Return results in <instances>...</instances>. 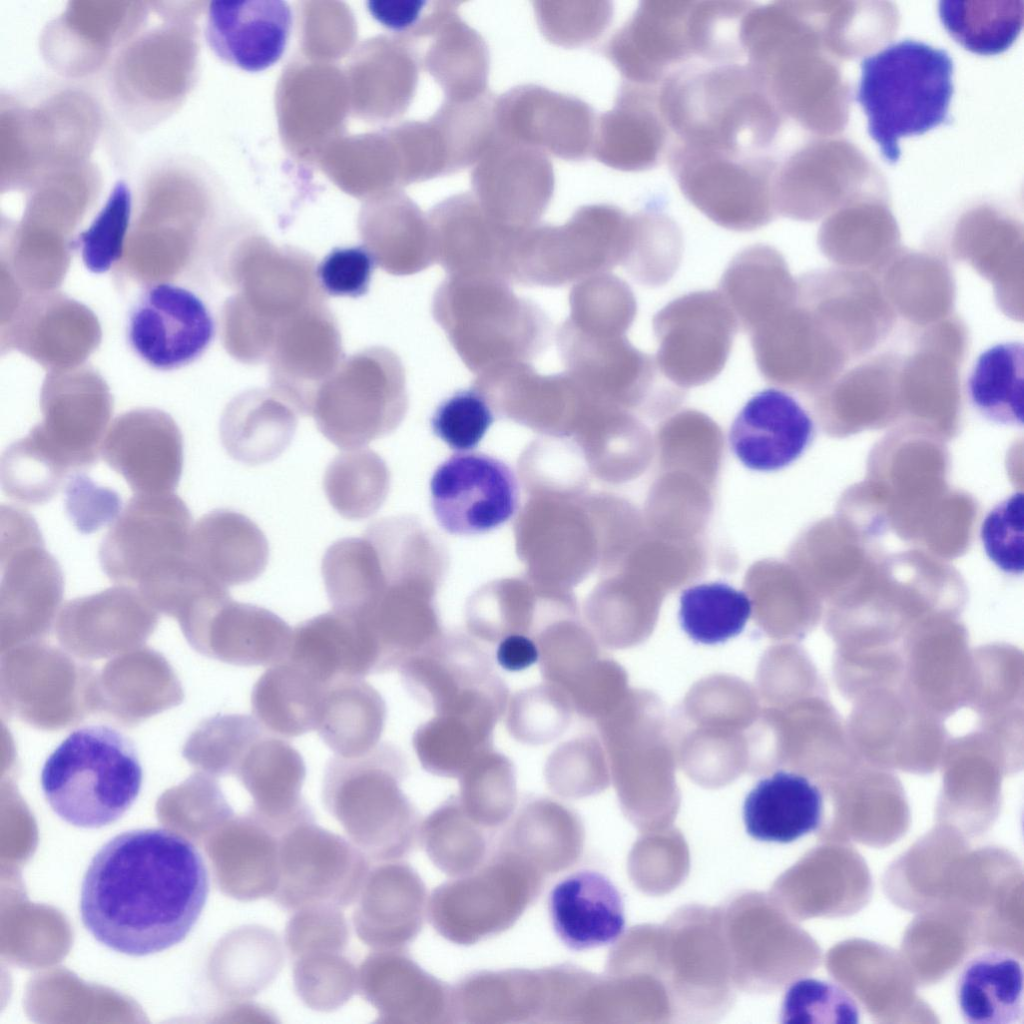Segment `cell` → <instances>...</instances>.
Listing matches in <instances>:
<instances>
[{"mask_svg":"<svg viewBox=\"0 0 1024 1024\" xmlns=\"http://www.w3.org/2000/svg\"><path fill=\"white\" fill-rule=\"evenodd\" d=\"M633 217L608 204L580 207L561 226L534 225L511 242L507 279L526 286L561 287L623 265Z\"/></svg>","mask_w":1024,"mask_h":1024,"instance_id":"cell-7","label":"cell"},{"mask_svg":"<svg viewBox=\"0 0 1024 1024\" xmlns=\"http://www.w3.org/2000/svg\"><path fill=\"white\" fill-rule=\"evenodd\" d=\"M432 312L476 375L508 363L530 362L550 341L548 316L499 276H447L434 294Z\"/></svg>","mask_w":1024,"mask_h":1024,"instance_id":"cell-3","label":"cell"},{"mask_svg":"<svg viewBox=\"0 0 1024 1024\" xmlns=\"http://www.w3.org/2000/svg\"><path fill=\"white\" fill-rule=\"evenodd\" d=\"M1024 495L1017 491L997 503L984 518L980 537L988 558L1003 572L1021 575Z\"/></svg>","mask_w":1024,"mask_h":1024,"instance_id":"cell-53","label":"cell"},{"mask_svg":"<svg viewBox=\"0 0 1024 1024\" xmlns=\"http://www.w3.org/2000/svg\"><path fill=\"white\" fill-rule=\"evenodd\" d=\"M656 364L686 389L716 378L728 360L738 322L719 291H696L669 302L653 317Z\"/></svg>","mask_w":1024,"mask_h":1024,"instance_id":"cell-11","label":"cell"},{"mask_svg":"<svg viewBox=\"0 0 1024 1024\" xmlns=\"http://www.w3.org/2000/svg\"><path fill=\"white\" fill-rule=\"evenodd\" d=\"M279 836L253 813L238 817L222 852L224 886L241 901L273 896L279 882Z\"/></svg>","mask_w":1024,"mask_h":1024,"instance_id":"cell-34","label":"cell"},{"mask_svg":"<svg viewBox=\"0 0 1024 1024\" xmlns=\"http://www.w3.org/2000/svg\"><path fill=\"white\" fill-rule=\"evenodd\" d=\"M121 497L113 489L95 483L84 472H74L65 487V510L74 527L90 534L118 516Z\"/></svg>","mask_w":1024,"mask_h":1024,"instance_id":"cell-54","label":"cell"},{"mask_svg":"<svg viewBox=\"0 0 1024 1024\" xmlns=\"http://www.w3.org/2000/svg\"><path fill=\"white\" fill-rule=\"evenodd\" d=\"M131 211L130 189L119 181L89 227L77 236L76 244L87 270L105 273L122 258Z\"/></svg>","mask_w":1024,"mask_h":1024,"instance_id":"cell-48","label":"cell"},{"mask_svg":"<svg viewBox=\"0 0 1024 1024\" xmlns=\"http://www.w3.org/2000/svg\"><path fill=\"white\" fill-rule=\"evenodd\" d=\"M406 772L403 754L387 742L362 756L335 755L325 766L324 807L373 860L399 858L413 843L416 815L400 786Z\"/></svg>","mask_w":1024,"mask_h":1024,"instance_id":"cell-6","label":"cell"},{"mask_svg":"<svg viewBox=\"0 0 1024 1024\" xmlns=\"http://www.w3.org/2000/svg\"><path fill=\"white\" fill-rule=\"evenodd\" d=\"M859 1008L839 985L814 978L794 981L786 990L782 1023H858Z\"/></svg>","mask_w":1024,"mask_h":1024,"instance_id":"cell-50","label":"cell"},{"mask_svg":"<svg viewBox=\"0 0 1024 1024\" xmlns=\"http://www.w3.org/2000/svg\"><path fill=\"white\" fill-rule=\"evenodd\" d=\"M328 684L285 659L267 669L251 692L252 713L267 730L298 737L316 730Z\"/></svg>","mask_w":1024,"mask_h":1024,"instance_id":"cell-32","label":"cell"},{"mask_svg":"<svg viewBox=\"0 0 1024 1024\" xmlns=\"http://www.w3.org/2000/svg\"><path fill=\"white\" fill-rule=\"evenodd\" d=\"M422 899L421 882L409 866H376L365 878L353 913L359 940L374 950L404 945L419 929Z\"/></svg>","mask_w":1024,"mask_h":1024,"instance_id":"cell-26","label":"cell"},{"mask_svg":"<svg viewBox=\"0 0 1024 1024\" xmlns=\"http://www.w3.org/2000/svg\"><path fill=\"white\" fill-rule=\"evenodd\" d=\"M349 941V925L341 908L308 906L294 911L285 928V944L296 958L306 954L343 952Z\"/></svg>","mask_w":1024,"mask_h":1024,"instance_id":"cell-52","label":"cell"},{"mask_svg":"<svg viewBox=\"0 0 1024 1024\" xmlns=\"http://www.w3.org/2000/svg\"><path fill=\"white\" fill-rule=\"evenodd\" d=\"M375 257L365 246L334 248L321 261L317 276L331 296L360 297L368 291Z\"/></svg>","mask_w":1024,"mask_h":1024,"instance_id":"cell-56","label":"cell"},{"mask_svg":"<svg viewBox=\"0 0 1024 1024\" xmlns=\"http://www.w3.org/2000/svg\"><path fill=\"white\" fill-rule=\"evenodd\" d=\"M292 27L290 6L281 0H217L209 4L206 40L224 62L248 72L279 61Z\"/></svg>","mask_w":1024,"mask_h":1024,"instance_id":"cell-20","label":"cell"},{"mask_svg":"<svg viewBox=\"0 0 1024 1024\" xmlns=\"http://www.w3.org/2000/svg\"><path fill=\"white\" fill-rule=\"evenodd\" d=\"M556 342L565 372L594 399L635 404L682 394L626 336H594L567 319Z\"/></svg>","mask_w":1024,"mask_h":1024,"instance_id":"cell-12","label":"cell"},{"mask_svg":"<svg viewBox=\"0 0 1024 1024\" xmlns=\"http://www.w3.org/2000/svg\"><path fill=\"white\" fill-rule=\"evenodd\" d=\"M691 1H641L603 47L623 82L658 87L694 62L689 33Z\"/></svg>","mask_w":1024,"mask_h":1024,"instance_id":"cell-17","label":"cell"},{"mask_svg":"<svg viewBox=\"0 0 1024 1024\" xmlns=\"http://www.w3.org/2000/svg\"><path fill=\"white\" fill-rule=\"evenodd\" d=\"M101 452L136 494L171 493L179 483L182 436L174 422L159 413L122 417L110 430Z\"/></svg>","mask_w":1024,"mask_h":1024,"instance_id":"cell-18","label":"cell"},{"mask_svg":"<svg viewBox=\"0 0 1024 1024\" xmlns=\"http://www.w3.org/2000/svg\"><path fill=\"white\" fill-rule=\"evenodd\" d=\"M751 612L749 596L723 582L691 586L680 596V625L696 643L713 645L737 636Z\"/></svg>","mask_w":1024,"mask_h":1024,"instance_id":"cell-42","label":"cell"},{"mask_svg":"<svg viewBox=\"0 0 1024 1024\" xmlns=\"http://www.w3.org/2000/svg\"><path fill=\"white\" fill-rule=\"evenodd\" d=\"M386 703L359 677H340L326 687L316 730L336 756L353 758L374 749L383 733Z\"/></svg>","mask_w":1024,"mask_h":1024,"instance_id":"cell-30","label":"cell"},{"mask_svg":"<svg viewBox=\"0 0 1024 1024\" xmlns=\"http://www.w3.org/2000/svg\"><path fill=\"white\" fill-rule=\"evenodd\" d=\"M430 494L439 525L454 535L492 531L507 522L518 505L513 471L485 454L459 453L446 459L434 471Z\"/></svg>","mask_w":1024,"mask_h":1024,"instance_id":"cell-14","label":"cell"},{"mask_svg":"<svg viewBox=\"0 0 1024 1024\" xmlns=\"http://www.w3.org/2000/svg\"><path fill=\"white\" fill-rule=\"evenodd\" d=\"M553 930L569 949L582 951L615 942L624 932V902L605 875L592 870L572 873L548 897Z\"/></svg>","mask_w":1024,"mask_h":1024,"instance_id":"cell-24","label":"cell"},{"mask_svg":"<svg viewBox=\"0 0 1024 1024\" xmlns=\"http://www.w3.org/2000/svg\"><path fill=\"white\" fill-rule=\"evenodd\" d=\"M191 523L187 505L172 492L135 494L100 544L103 572L149 591L189 562Z\"/></svg>","mask_w":1024,"mask_h":1024,"instance_id":"cell-9","label":"cell"},{"mask_svg":"<svg viewBox=\"0 0 1024 1024\" xmlns=\"http://www.w3.org/2000/svg\"><path fill=\"white\" fill-rule=\"evenodd\" d=\"M494 421L487 400L473 387L444 400L431 418L433 433L456 451H468L482 440Z\"/></svg>","mask_w":1024,"mask_h":1024,"instance_id":"cell-51","label":"cell"},{"mask_svg":"<svg viewBox=\"0 0 1024 1024\" xmlns=\"http://www.w3.org/2000/svg\"><path fill=\"white\" fill-rule=\"evenodd\" d=\"M390 486L385 461L368 448L347 449L326 468L323 487L331 506L344 518H368L382 506Z\"/></svg>","mask_w":1024,"mask_h":1024,"instance_id":"cell-41","label":"cell"},{"mask_svg":"<svg viewBox=\"0 0 1024 1024\" xmlns=\"http://www.w3.org/2000/svg\"><path fill=\"white\" fill-rule=\"evenodd\" d=\"M538 25L554 44L577 47L595 41L609 26L613 6L608 1H540L535 3Z\"/></svg>","mask_w":1024,"mask_h":1024,"instance_id":"cell-49","label":"cell"},{"mask_svg":"<svg viewBox=\"0 0 1024 1024\" xmlns=\"http://www.w3.org/2000/svg\"><path fill=\"white\" fill-rule=\"evenodd\" d=\"M718 291L739 329L749 334L792 306L794 293L784 258L766 244L751 245L736 254L720 280Z\"/></svg>","mask_w":1024,"mask_h":1024,"instance_id":"cell-28","label":"cell"},{"mask_svg":"<svg viewBox=\"0 0 1024 1024\" xmlns=\"http://www.w3.org/2000/svg\"><path fill=\"white\" fill-rule=\"evenodd\" d=\"M294 960L295 991L312 1010L334 1011L358 990V969L343 952L312 953Z\"/></svg>","mask_w":1024,"mask_h":1024,"instance_id":"cell-47","label":"cell"},{"mask_svg":"<svg viewBox=\"0 0 1024 1024\" xmlns=\"http://www.w3.org/2000/svg\"><path fill=\"white\" fill-rule=\"evenodd\" d=\"M236 775L252 798L250 812L277 834L314 819L301 795L305 762L287 741L264 734L248 749Z\"/></svg>","mask_w":1024,"mask_h":1024,"instance_id":"cell-23","label":"cell"},{"mask_svg":"<svg viewBox=\"0 0 1024 1024\" xmlns=\"http://www.w3.org/2000/svg\"><path fill=\"white\" fill-rule=\"evenodd\" d=\"M295 429V417L276 404L239 402L224 413L220 437L233 459L257 465L280 456L290 445Z\"/></svg>","mask_w":1024,"mask_h":1024,"instance_id":"cell-39","label":"cell"},{"mask_svg":"<svg viewBox=\"0 0 1024 1024\" xmlns=\"http://www.w3.org/2000/svg\"><path fill=\"white\" fill-rule=\"evenodd\" d=\"M215 334L213 317L203 300L180 285L149 286L128 316L131 350L149 367L172 371L199 359Z\"/></svg>","mask_w":1024,"mask_h":1024,"instance_id":"cell-13","label":"cell"},{"mask_svg":"<svg viewBox=\"0 0 1024 1024\" xmlns=\"http://www.w3.org/2000/svg\"><path fill=\"white\" fill-rule=\"evenodd\" d=\"M814 435L807 411L790 394L768 388L756 393L734 419L729 444L749 469L776 471L797 460Z\"/></svg>","mask_w":1024,"mask_h":1024,"instance_id":"cell-19","label":"cell"},{"mask_svg":"<svg viewBox=\"0 0 1024 1024\" xmlns=\"http://www.w3.org/2000/svg\"><path fill=\"white\" fill-rule=\"evenodd\" d=\"M224 660L239 666H272L287 659L291 627L272 611L230 598L216 610Z\"/></svg>","mask_w":1024,"mask_h":1024,"instance_id":"cell-36","label":"cell"},{"mask_svg":"<svg viewBox=\"0 0 1024 1024\" xmlns=\"http://www.w3.org/2000/svg\"><path fill=\"white\" fill-rule=\"evenodd\" d=\"M444 2L435 12L436 39L430 69L444 89L446 100H469L487 92L489 57L481 36Z\"/></svg>","mask_w":1024,"mask_h":1024,"instance_id":"cell-33","label":"cell"},{"mask_svg":"<svg viewBox=\"0 0 1024 1024\" xmlns=\"http://www.w3.org/2000/svg\"><path fill=\"white\" fill-rule=\"evenodd\" d=\"M208 893L205 861L189 839L165 828L133 829L114 836L93 856L79 911L99 943L139 957L183 941Z\"/></svg>","mask_w":1024,"mask_h":1024,"instance_id":"cell-1","label":"cell"},{"mask_svg":"<svg viewBox=\"0 0 1024 1024\" xmlns=\"http://www.w3.org/2000/svg\"><path fill=\"white\" fill-rule=\"evenodd\" d=\"M671 144L730 155L768 153L784 116L746 62H691L657 87Z\"/></svg>","mask_w":1024,"mask_h":1024,"instance_id":"cell-2","label":"cell"},{"mask_svg":"<svg viewBox=\"0 0 1024 1024\" xmlns=\"http://www.w3.org/2000/svg\"><path fill=\"white\" fill-rule=\"evenodd\" d=\"M190 560L223 586L253 581L265 570L269 545L247 516L217 509L203 515L191 532Z\"/></svg>","mask_w":1024,"mask_h":1024,"instance_id":"cell-27","label":"cell"},{"mask_svg":"<svg viewBox=\"0 0 1024 1024\" xmlns=\"http://www.w3.org/2000/svg\"><path fill=\"white\" fill-rule=\"evenodd\" d=\"M474 197L499 227L519 232L536 225L554 190L553 167L544 152L496 136L475 163Z\"/></svg>","mask_w":1024,"mask_h":1024,"instance_id":"cell-15","label":"cell"},{"mask_svg":"<svg viewBox=\"0 0 1024 1024\" xmlns=\"http://www.w3.org/2000/svg\"><path fill=\"white\" fill-rule=\"evenodd\" d=\"M287 660L324 684L379 673V652L368 629L358 618L335 610L294 628Z\"/></svg>","mask_w":1024,"mask_h":1024,"instance_id":"cell-25","label":"cell"},{"mask_svg":"<svg viewBox=\"0 0 1024 1024\" xmlns=\"http://www.w3.org/2000/svg\"><path fill=\"white\" fill-rule=\"evenodd\" d=\"M822 814L820 789L805 776L786 771L761 779L743 804L747 833L763 842L791 843L817 830Z\"/></svg>","mask_w":1024,"mask_h":1024,"instance_id":"cell-29","label":"cell"},{"mask_svg":"<svg viewBox=\"0 0 1024 1024\" xmlns=\"http://www.w3.org/2000/svg\"><path fill=\"white\" fill-rule=\"evenodd\" d=\"M208 732V763L221 775L236 774L248 749L265 734L259 722L243 714L216 718Z\"/></svg>","mask_w":1024,"mask_h":1024,"instance_id":"cell-55","label":"cell"},{"mask_svg":"<svg viewBox=\"0 0 1024 1024\" xmlns=\"http://www.w3.org/2000/svg\"><path fill=\"white\" fill-rule=\"evenodd\" d=\"M860 67L856 100L869 136L890 164L900 158V138L949 121L954 64L946 50L905 39L863 59Z\"/></svg>","mask_w":1024,"mask_h":1024,"instance_id":"cell-4","label":"cell"},{"mask_svg":"<svg viewBox=\"0 0 1024 1024\" xmlns=\"http://www.w3.org/2000/svg\"><path fill=\"white\" fill-rule=\"evenodd\" d=\"M0 469L4 493L30 505L49 502L70 472L30 434L8 446Z\"/></svg>","mask_w":1024,"mask_h":1024,"instance_id":"cell-45","label":"cell"},{"mask_svg":"<svg viewBox=\"0 0 1024 1024\" xmlns=\"http://www.w3.org/2000/svg\"><path fill=\"white\" fill-rule=\"evenodd\" d=\"M570 317L580 330L599 337L625 336L637 314L630 286L616 275L599 273L573 286L569 295Z\"/></svg>","mask_w":1024,"mask_h":1024,"instance_id":"cell-43","label":"cell"},{"mask_svg":"<svg viewBox=\"0 0 1024 1024\" xmlns=\"http://www.w3.org/2000/svg\"><path fill=\"white\" fill-rule=\"evenodd\" d=\"M358 990L376 1009L377 1022H414L427 1016V979L396 949L374 950L366 956L358 969Z\"/></svg>","mask_w":1024,"mask_h":1024,"instance_id":"cell-35","label":"cell"},{"mask_svg":"<svg viewBox=\"0 0 1024 1024\" xmlns=\"http://www.w3.org/2000/svg\"><path fill=\"white\" fill-rule=\"evenodd\" d=\"M429 228L434 262L448 276L494 275L507 280L509 249L516 232L495 224L474 195L458 194L439 203L431 213Z\"/></svg>","mask_w":1024,"mask_h":1024,"instance_id":"cell-21","label":"cell"},{"mask_svg":"<svg viewBox=\"0 0 1024 1024\" xmlns=\"http://www.w3.org/2000/svg\"><path fill=\"white\" fill-rule=\"evenodd\" d=\"M368 857L351 841L313 820L279 836V882L272 896L286 910L314 905L347 907L369 872Z\"/></svg>","mask_w":1024,"mask_h":1024,"instance_id":"cell-10","label":"cell"},{"mask_svg":"<svg viewBox=\"0 0 1024 1024\" xmlns=\"http://www.w3.org/2000/svg\"><path fill=\"white\" fill-rule=\"evenodd\" d=\"M666 160L685 198L715 224L747 232L776 218L779 162L771 154L730 155L671 144Z\"/></svg>","mask_w":1024,"mask_h":1024,"instance_id":"cell-8","label":"cell"},{"mask_svg":"<svg viewBox=\"0 0 1024 1024\" xmlns=\"http://www.w3.org/2000/svg\"><path fill=\"white\" fill-rule=\"evenodd\" d=\"M753 3L691 1L688 22L694 62H746L740 31L742 19Z\"/></svg>","mask_w":1024,"mask_h":1024,"instance_id":"cell-46","label":"cell"},{"mask_svg":"<svg viewBox=\"0 0 1024 1024\" xmlns=\"http://www.w3.org/2000/svg\"><path fill=\"white\" fill-rule=\"evenodd\" d=\"M425 5L418 0H377L368 2V10L382 25L403 30L418 20Z\"/></svg>","mask_w":1024,"mask_h":1024,"instance_id":"cell-58","label":"cell"},{"mask_svg":"<svg viewBox=\"0 0 1024 1024\" xmlns=\"http://www.w3.org/2000/svg\"><path fill=\"white\" fill-rule=\"evenodd\" d=\"M321 570L333 610L347 615H363L386 589L377 552L365 535L333 543L323 556Z\"/></svg>","mask_w":1024,"mask_h":1024,"instance_id":"cell-38","label":"cell"},{"mask_svg":"<svg viewBox=\"0 0 1024 1024\" xmlns=\"http://www.w3.org/2000/svg\"><path fill=\"white\" fill-rule=\"evenodd\" d=\"M955 995L966 1023H1017L1023 1014L1022 964L1007 951L980 952L963 965Z\"/></svg>","mask_w":1024,"mask_h":1024,"instance_id":"cell-31","label":"cell"},{"mask_svg":"<svg viewBox=\"0 0 1024 1024\" xmlns=\"http://www.w3.org/2000/svg\"><path fill=\"white\" fill-rule=\"evenodd\" d=\"M499 137L565 160L592 153L596 119L584 101L537 85L514 87L495 99Z\"/></svg>","mask_w":1024,"mask_h":1024,"instance_id":"cell-16","label":"cell"},{"mask_svg":"<svg viewBox=\"0 0 1024 1024\" xmlns=\"http://www.w3.org/2000/svg\"><path fill=\"white\" fill-rule=\"evenodd\" d=\"M632 216V241L622 266L641 285H664L681 261V231L673 219L656 210H642Z\"/></svg>","mask_w":1024,"mask_h":1024,"instance_id":"cell-44","label":"cell"},{"mask_svg":"<svg viewBox=\"0 0 1024 1024\" xmlns=\"http://www.w3.org/2000/svg\"><path fill=\"white\" fill-rule=\"evenodd\" d=\"M1024 348L1021 342L996 344L977 358L968 376L970 403L998 425L1022 427L1024 420Z\"/></svg>","mask_w":1024,"mask_h":1024,"instance_id":"cell-37","label":"cell"},{"mask_svg":"<svg viewBox=\"0 0 1024 1024\" xmlns=\"http://www.w3.org/2000/svg\"><path fill=\"white\" fill-rule=\"evenodd\" d=\"M143 769L132 741L103 724L69 733L47 757L41 787L66 823L95 829L120 819L137 799Z\"/></svg>","mask_w":1024,"mask_h":1024,"instance_id":"cell-5","label":"cell"},{"mask_svg":"<svg viewBox=\"0 0 1024 1024\" xmlns=\"http://www.w3.org/2000/svg\"><path fill=\"white\" fill-rule=\"evenodd\" d=\"M939 18L963 48L979 55L1007 50L1023 26L1024 1H940Z\"/></svg>","mask_w":1024,"mask_h":1024,"instance_id":"cell-40","label":"cell"},{"mask_svg":"<svg viewBox=\"0 0 1024 1024\" xmlns=\"http://www.w3.org/2000/svg\"><path fill=\"white\" fill-rule=\"evenodd\" d=\"M671 141L657 87L623 82L613 107L596 120L592 154L616 170L645 171L666 159Z\"/></svg>","mask_w":1024,"mask_h":1024,"instance_id":"cell-22","label":"cell"},{"mask_svg":"<svg viewBox=\"0 0 1024 1024\" xmlns=\"http://www.w3.org/2000/svg\"><path fill=\"white\" fill-rule=\"evenodd\" d=\"M495 656L501 668L510 672H518L537 663L540 651L531 638L513 633L501 639L497 645Z\"/></svg>","mask_w":1024,"mask_h":1024,"instance_id":"cell-57","label":"cell"}]
</instances>
